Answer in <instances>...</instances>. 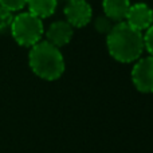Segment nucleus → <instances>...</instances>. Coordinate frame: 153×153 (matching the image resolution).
I'll return each mask as SVG.
<instances>
[{"label": "nucleus", "mask_w": 153, "mask_h": 153, "mask_svg": "<svg viewBox=\"0 0 153 153\" xmlns=\"http://www.w3.org/2000/svg\"><path fill=\"white\" fill-rule=\"evenodd\" d=\"M106 47L109 55L120 63H134L143 56V32L132 28L125 22L116 23L106 35Z\"/></svg>", "instance_id": "obj_1"}, {"label": "nucleus", "mask_w": 153, "mask_h": 153, "mask_svg": "<svg viewBox=\"0 0 153 153\" xmlns=\"http://www.w3.org/2000/svg\"><path fill=\"white\" fill-rule=\"evenodd\" d=\"M28 65L38 78L48 82L59 79L66 70L61 48L53 46L47 40H40L30 48Z\"/></svg>", "instance_id": "obj_2"}, {"label": "nucleus", "mask_w": 153, "mask_h": 153, "mask_svg": "<svg viewBox=\"0 0 153 153\" xmlns=\"http://www.w3.org/2000/svg\"><path fill=\"white\" fill-rule=\"evenodd\" d=\"M10 31L13 40L19 46L31 48L42 40L45 35V24L42 19L36 18L28 11L19 12L16 16H13Z\"/></svg>", "instance_id": "obj_3"}, {"label": "nucleus", "mask_w": 153, "mask_h": 153, "mask_svg": "<svg viewBox=\"0 0 153 153\" xmlns=\"http://www.w3.org/2000/svg\"><path fill=\"white\" fill-rule=\"evenodd\" d=\"M132 83L140 93H153V56H141L134 62L130 73Z\"/></svg>", "instance_id": "obj_4"}, {"label": "nucleus", "mask_w": 153, "mask_h": 153, "mask_svg": "<svg viewBox=\"0 0 153 153\" xmlns=\"http://www.w3.org/2000/svg\"><path fill=\"white\" fill-rule=\"evenodd\" d=\"M65 20L73 28H83L93 19V7L87 0H69L63 8Z\"/></svg>", "instance_id": "obj_5"}, {"label": "nucleus", "mask_w": 153, "mask_h": 153, "mask_svg": "<svg viewBox=\"0 0 153 153\" xmlns=\"http://www.w3.org/2000/svg\"><path fill=\"white\" fill-rule=\"evenodd\" d=\"M125 23L140 32L146 31L153 26V10L146 3H134L128 11Z\"/></svg>", "instance_id": "obj_6"}, {"label": "nucleus", "mask_w": 153, "mask_h": 153, "mask_svg": "<svg viewBox=\"0 0 153 153\" xmlns=\"http://www.w3.org/2000/svg\"><path fill=\"white\" fill-rule=\"evenodd\" d=\"M45 35L48 43L61 48L71 42L73 36H74V28L65 19L55 20L48 26V28L45 31Z\"/></svg>", "instance_id": "obj_7"}, {"label": "nucleus", "mask_w": 153, "mask_h": 153, "mask_svg": "<svg viewBox=\"0 0 153 153\" xmlns=\"http://www.w3.org/2000/svg\"><path fill=\"white\" fill-rule=\"evenodd\" d=\"M130 5V0H102L103 15L108 16L114 23L125 22Z\"/></svg>", "instance_id": "obj_8"}, {"label": "nucleus", "mask_w": 153, "mask_h": 153, "mask_svg": "<svg viewBox=\"0 0 153 153\" xmlns=\"http://www.w3.org/2000/svg\"><path fill=\"white\" fill-rule=\"evenodd\" d=\"M58 7L56 0H27L28 12L39 19H47L53 16Z\"/></svg>", "instance_id": "obj_9"}, {"label": "nucleus", "mask_w": 153, "mask_h": 153, "mask_svg": "<svg viewBox=\"0 0 153 153\" xmlns=\"http://www.w3.org/2000/svg\"><path fill=\"white\" fill-rule=\"evenodd\" d=\"M114 24L116 23H114L113 20H110L108 16L100 15V16H97L94 20V30L101 35H108L109 32L111 31Z\"/></svg>", "instance_id": "obj_10"}, {"label": "nucleus", "mask_w": 153, "mask_h": 153, "mask_svg": "<svg viewBox=\"0 0 153 153\" xmlns=\"http://www.w3.org/2000/svg\"><path fill=\"white\" fill-rule=\"evenodd\" d=\"M13 12L0 7V32H5L11 28V24L13 20Z\"/></svg>", "instance_id": "obj_11"}, {"label": "nucleus", "mask_w": 153, "mask_h": 153, "mask_svg": "<svg viewBox=\"0 0 153 153\" xmlns=\"http://www.w3.org/2000/svg\"><path fill=\"white\" fill-rule=\"evenodd\" d=\"M0 7L11 12H20L24 7H27V0H0Z\"/></svg>", "instance_id": "obj_12"}, {"label": "nucleus", "mask_w": 153, "mask_h": 153, "mask_svg": "<svg viewBox=\"0 0 153 153\" xmlns=\"http://www.w3.org/2000/svg\"><path fill=\"white\" fill-rule=\"evenodd\" d=\"M143 38H144V50L148 53V55L153 56V26H151L146 31L143 32Z\"/></svg>", "instance_id": "obj_13"}, {"label": "nucleus", "mask_w": 153, "mask_h": 153, "mask_svg": "<svg viewBox=\"0 0 153 153\" xmlns=\"http://www.w3.org/2000/svg\"><path fill=\"white\" fill-rule=\"evenodd\" d=\"M56 1H58V3H65V4H66L69 0H56Z\"/></svg>", "instance_id": "obj_14"}]
</instances>
